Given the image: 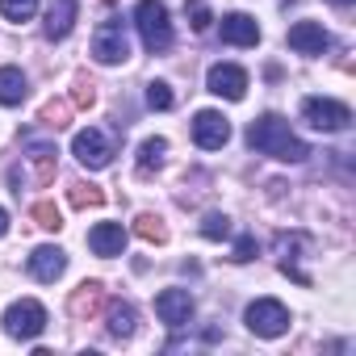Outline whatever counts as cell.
I'll return each mask as SVG.
<instances>
[{"label":"cell","instance_id":"obj_24","mask_svg":"<svg viewBox=\"0 0 356 356\" xmlns=\"http://www.w3.org/2000/svg\"><path fill=\"white\" fill-rule=\"evenodd\" d=\"M202 235H206V239H214V243H218V239H231V218H227V214H218V210H214V214H206V218H202Z\"/></svg>","mask_w":356,"mask_h":356},{"label":"cell","instance_id":"obj_14","mask_svg":"<svg viewBox=\"0 0 356 356\" xmlns=\"http://www.w3.org/2000/svg\"><path fill=\"white\" fill-rule=\"evenodd\" d=\"M218 30H222V42H231V47H256L260 42V26L248 13H227Z\"/></svg>","mask_w":356,"mask_h":356},{"label":"cell","instance_id":"obj_2","mask_svg":"<svg viewBox=\"0 0 356 356\" xmlns=\"http://www.w3.org/2000/svg\"><path fill=\"white\" fill-rule=\"evenodd\" d=\"M134 26H138V38L151 55H163L172 47V22H168V9L163 0H138L134 9Z\"/></svg>","mask_w":356,"mask_h":356},{"label":"cell","instance_id":"obj_12","mask_svg":"<svg viewBox=\"0 0 356 356\" xmlns=\"http://www.w3.org/2000/svg\"><path fill=\"white\" fill-rule=\"evenodd\" d=\"M30 273H34V281H59L63 273H67V252L63 248H51V243H42V248H34V256H30Z\"/></svg>","mask_w":356,"mask_h":356},{"label":"cell","instance_id":"obj_8","mask_svg":"<svg viewBox=\"0 0 356 356\" xmlns=\"http://www.w3.org/2000/svg\"><path fill=\"white\" fill-rule=\"evenodd\" d=\"M193 143L206 147V151H218L231 143V122L218 113V109H202L193 113Z\"/></svg>","mask_w":356,"mask_h":356},{"label":"cell","instance_id":"obj_26","mask_svg":"<svg viewBox=\"0 0 356 356\" xmlns=\"http://www.w3.org/2000/svg\"><path fill=\"white\" fill-rule=\"evenodd\" d=\"M34 172H38V185H47L55 176V147H34Z\"/></svg>","mask_w":356,"mask_h":356},{"label":"cell","instance_id":"obj_18","mask_svg":"<svg viewBox=\"0 0 356 356\" xmlns=\"http://www.w3.org/2000/svg\"><path fill=\"white\" fill-rule=\"evenodd\" d=\"M105 318H109L105 327H109L113 339H130L134 335V306L130 302H109V314Z\"/></svg>","mask_w":356,"mask_h":356},{"label":"cell","instance_id":"obj_17","mask_svg":"<svg viewBox=\"0 0 356 356\" xmlns=\"http://www.w3.org/2000/svg\"><path fill=\"white\" fill-rule=\"evenodd\" d=\"M30 97V84L22 76V67H0V105H22Z\"/></svg>","mask_w":356,"mask_h":356},{"label":"cell","instance_id":"obj_9","mask_svg":"<svg viewBox=\"0 0 356 356\" xmlns=\"http://www.w3.org/2000/svg\"><path fill=\"white\" fill-rule=\"evenodd\" d=\"M206 88L214 97H227V101H243L248 97V72L235 67V63H214L210 76H206Z\"/></svg>","mask_w":356,"mask_h":356},{"label":"cell","instance_id":"obj_21","mask_svg":"<svg viewBox=\"0 0 356 356\" xmlns=\"http://www.w3.org/2000/svg\"><path fill=\"white\" fill-rule=\"evenodd\" d=\"M163 155H168V138H147V143L138 147V168L151 172V168L163 163Z\"/></svg>","mask_w":356,"mask_h":356},{"label":"cell","instance_id":"obj_6","mask_svg":"<svg viewBox=\"0 0 356 356\" xmlns=\"http://www.w3.org/2000/svg\"><path fill=\"white\" fill-rule=\"evenodd\" d=\"M302 118H306L314 130L335 134V130H348L352 109H348L343 101H331V97H306V101H302Z\"/></svg>","mask_w":356,"mask_h":356},{"label":"cell","instance_id":"obj_16","mask_svg":"<svg viewBox=\"0 0 356 356\" xmlns=\"http://www.w3.org/2000/svg\"><path fill=\"white\" fill-rule=\"evenodd\" d=\"M76 13H80L76 0H55L51 13H47V38L51 42H63L72 34V26H76Z\"/></svg>","mask_w":356,"mask_h":356},{"label":"cell","instance_id":"obj_13","mask_svg":"<svg viewBox=\"0 0 356 356\" xmlns=\"http://www.w3.org/2000/svg\"><path fill=\"white\" fill-rule=\"evenodd\" d=\"M88 248H92V256H122L126 252V231H122V222H97L92 231H88Z\"/></svg>","mask_w":356,"mask_h":356},{"label":"cell","instance_id":"obj_15","mask_svg":"<svg viewBox=\"0 0 356 356\" xmlns=\"http://www.w3.org/2000/svg\"><path fill=\"white\" fill-rule=\"evenodd\" d=\"M101 302H105V285H101V281H84V285H76V293L67 298V310H72L76 318H92V314L101 310Z\"/></svg>","mask_w":356,"mask_h":356},{"label":"cell","instance_id":"obj_7","mask_svg":"<svg viewBox=\"0 0 356 356\" xmlns=\"http://www.w3.org/2000/svg\"><path fill=\"white\" fill-rule=\"evenodd\" d=\"M72 155L88 168V172H101V168H109V159H113V147H109V138L101 134V130H76V138H72Z\"/></svg>","mask_w":356,"mask_h":356},{"label":"cell","instance_id":"obj_23","mask_svg":"<svg viewBox=\"0 0 356 356\" xmlns=\"http://www.w3.org/2000/svg\"><path fill=\"white\" fill-rule=\"evenodd\" d=\"M67 202L76 206V210H88V206H105V193L97 189V185H72V193H67Z\"/></svg>","mask_w":356,"mask_h":356},{"label":"cell","instance_id":"obj_10","mask_svg":"<svg viewBox=\"0 0 356 356\" xmlns=\"http://www.w3.org/2000/svg\"><path fill=\"white\" fill-rule=\"evenodd\" d=\"M155 314H159V323H168L172 331L185 327V323L193 318V293H189V289H163V293L155 298Z\"/></svg>","mask_w":356,"mask_h":356},{"label":"cell","instance_id":"obj_1","mask_svg":"<svg viewBox=\"0 0 356 356\" xmlns=\"http://www.w3.org/2000/svg\"><path fill=\"white\" fill-rule=\"evenodd\" d=\"M248 143H252L260 155H273V159H281V163H302V159L310 155V147L289 130V122H285L281 113L256 118V122L248 126Z\"/></svg>","mask_w":356,"mask_h":356},{"label":"cell","instance_id":"obj_22","mask_svg":"<svg viewBox=\"0 0 356 356\" xmlns=\"http://www.w3.org/2000/svg\"><path fill=\"white\" fill-rule=\"evenodd\" d=\"M30 218H34L42 231H59V227H63V214H59L55 202H34V206H30Z\"/></svg>","mask_w":356,"mask_h":356},{"label":"cell","instance_id":"obj_4","mask_svg":"<svg viewBox=\"0 0 356 356\" xmlns=\"http://www.w3.org/2000/svg\"><path fill=\"white\" fill-rule=\"evenodd\" d=\"M92 59H97L101 67H118V63L130 59V34H126V22L109 17V22L97 26V34H92Z\"/></svg>","mask_w":356,"mask_h":356},{"label":"cell","instance_id":"obj_33","mask_svg":"<svg viewBox=\"0 0 356 356\" xmlns=\"http://www.w3.org/2000/svg\"><path fill=\"white\" fill-rule=\"evenodd\" d=\"M105 5H113V0H105Z\"/></svg>","mask_w":356,"mask_h":356},{"label":"cell","instance_id":"obj_20","mask_svg":"<svg viewBox=\"0 0 356 356\" xmlns=\"http://www.w3.org/2000/svg\"><path fill=\"white\" fill-rule=\"evenodd\" d=\"M38 13V0H0V17H5V22H30Z\"/></svg>","mask_w":356,"mask_h":356},{"label":"cell","instance_id":"obj_30","mask_svg":"<svg viewBox=\"0 0 356 356\" xmlns=\"http://www.w3.org/2000/svg\"><path fill=\"white\" fill-rule=\"evenodd\" d=\"M63 118H67V109H63V105H47V113H42V122H51L55 130L63 126Z\"/></svg>","mask_w":356,"mask_h":356},{"label":"cell","instance_id":"obj_28","mask_svg":"<svg viewBox=\"0 0 356 356\" xmlns=\"http://www.w3.org/2000/svg\"><path fill=\"white\" fill-rule=\"evenodd\" d=\"M92 101H97V88H92V80L80 76V80L72 84V105H76V109H88Z\"/></svg>","mask_w":356,"mask_h":356},{"label":"cell","instance_id":"obj_27","mask_svg":"<svg viewBox=\"0 0 356 356\" xmlns=\"http://www.w3.org/2000/svg\"><path fill=\"white\" fill-rule=\"evenodd\" d=\"M172 101H176V97H172V88H168L163 80H151V84H147V105H151V109H172Z\"/></svg>","mask_w":356,"mask_h":356},{"label":"cell","instance_id":"obj_31","mask_svg":"<svg viewBox=\"0 0 356 356\" xmlns=\"http://www.w3.org/2000/svg\"><path fill=\"white\" fill-rule=\"evenodd\" d=\"M9 235V214H5V206H0V239Z\"/></svg>","mask_w":356,"mask_h":356},{"label":"cell","instance_id":"obj_11","mask_svg":"<svg viewBox=\"0 0 356 356\" xmlns=\"http://www.w3.org/2000/svg\"><path fill=\"white\" fill-rule=\"evenodd\" d=\"M331 47V38H327V30L318 26V22H298V26H289V51H298V55H323Z\"/></svg>","mask_w":356,"mask_h":356},{"label":"cell","instance_id":"obj_29","mask_svg":"<svg viewBox=\"0 0 356 356\" xmlns=\"http://www.w3.org/2000/svg\"><path fill=\"white\" fill-rule=\"evenodd\" d=\"M235 264H248V260H256V239L252 235H243L239 243H235V256H231Z\"/></svg>","mask_w":356,"mask_h":356},{"label":"cell","instance_id":"obj_25","mask_svg":"<svg viewBox=\"0 0 356 356\" xmlns=\"http://www.w3.org/2000/svg\"><path fill=\"white\" fill-rule=\"evenodd\" d=\"M185 13H189V26H193L197 34H206V30L214 26V13H210V5H206V0H189V5H185Z\"/></svg>","mask_w":356,"mask_h":356},{"label":"cell","instance_id":"obj_19","mask_svg":"<svg viewBox=\"0 0 356 356\" xmlns=\"http://www.w3.org/2000/svg\"><path fill=\"white\" fill-rule=\"evenodd\" d=\"M134 235H138L143 243H168V227H163L159 214H138V218H134Z\"/></svg>","mask_w":356,"mask_h":356},{"label":"cell","instance_id":"obj_3","mask_svg":"<svg viewBox=\"0 0 356 356\" xmlns=\"http://www.w3.org/2000/svg\"><path fill=\"white\" fill-rule=\"evenodd\" d=\"M0 327H5L9 339H38L47 331V306L34 302V298H22L5 310V318H0Z\"/></svg>","mask_w":356,"mask_h":356},{"label":"cell","instance_id":"obj_32","mask_svg":"<svg viewBox=\"0 0 356 356\" xmlns=\"http://www.w3.org/2000/svg\"><path fill=\"white\" fill-rule=\"evenodd\" d=\"M327 5H335V9H348V5H352V0H327Z\"/></svg>","mask_w":356,"mask_h":356},{"label":"cell","instance_id":"obj_5","mask_svg":"<svg viewBox=\"0 0 356 356\" xmlns=\"http://www.w3.org/2000/svg\"><path fill=\"white\" fill-rule=\"evenodd\" d=\"M243 323H248L252 335L277 339V335L289 331V310H285V302H277V298H256V302L243 310Z\"/></svg>","mask_w":356,"mask_h":356}]
</instances>
